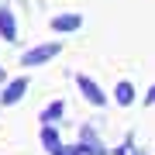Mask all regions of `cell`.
<instances>
[{
  "label": "cell",
  "instance_id": "10",
  "mask_svg": "<svg viewBox=\"0 0 155 155\" xmlns=\"http://www.w3.org/2000/svg\"><path fill=\"white\" fill-rule=\"evenodd\" d=\"M0 79H4V69H0Z\"/></svg>",
  "mask_w": 155,
  "mask_h": 155
},
{
  "label": "cell",
  "instance_id": "5",
  "mask_svg": "<svg viewBox=\"0 0 155 155\" xmlns=\"http://www.w3.org/2000/svg\"><path fill=\"white\" fill-rule=\"evenodd\" d=\"M79 24H83L79 14H59V17H52V28L55 31H76Z\"/></svg>",
  "mask_w": 155,
  "mask_h": 155
},
{
  "label": "cell",
  "instance_id": "2",
  "mask_svg": "<svg viewBox=\"0 0 155 155\" xmlns=\"http://www.w3.org/2000/svg\"><path fill=\"white\" fill-rule=\"evenodd\" d=\"M76 83H79V90H83V97H86V100H90L93 107H104V104H107V97L100 93V86H97V83H93L90 76H79Z\"/></svg>",
  "mask_w": 155,
  "mask_h": 155
},
{
  "label": "cell",
  "instance_id": "8",
  "mask_svg": "<svg viewBox=\"0 0 155 155\" xmlns=\"http://www.w3.org/2000/svg\"><path fill=\"white\" fill-rule=\"evenodd\" d=\"M41 141H45V148H48V152H55V148H59V134H55V127H52V124H45Z\"/></svg>",
  "mask_w": 155,
  "mask_h": 155
},
{
  "label": "cell",
  "instance_id": "4",
  "mask_svg": "<svg viewBox=\"0 0 155 155\" xmlns=\"http://www.w3.org/2000/svg\"><path fill=\"white\" fill-rule=\"evenodd\" d=\"M0 35H4L7 41H14V38H17V24H14L11 7H0Z\"/></svg>",
  "mask_w": 155,
  "mask_h": 155
},
{
  "label": "cell",
  "instance_id": "9",
  "mask_svg": "<svg viewBox=\"0 0 155 155\" xmlns=\"http://www.w3.org/2000/svg\"><path fill=\"white\" fill-rule=\"evenodd\" d=\"M145 104H155V86L148 90V97H145Z\"/></svg>",
  "mask_w": 155,
  "mask_h": 155
},
{
  "label": "cell",
  "instance_id": "1",
  "mask_svg": "<svg viewBox=\"0 0 155 155\" xmlns=\"http://www.w3.org/2000/svg\"><path fill=\"white\" fill-rule=\"evenodd\" d=\"M62 52V45L59 41H48V45H38V48H28L21 55V66H41V62H48V59H55Z\"/></svg>",
  "mask_w": 155,
  "mask_h": 155
},
{
  "label": "cell",
  "instance_id": "3",
  "mask_svg": "<svg viewBox=\"0 0 155 155\" xmlns=\"http://www.w3.org/2000/svg\"><path fill=\"white\" fill-rule=\"evenodd\" d=\"M24 90H28V79L24 76H17V79H11V83H7V90H4V107H11V104H17V100L24 97Z\"/></svg>",
  "mask_w": 155,
  "mask_h": 155
},
{
  "label": "cell",
  "instance_id": "7",
  "mask_svg": "<svg viewBox=\"0 0 155 155\" xmlns=\"http://www.w3.org/2000/svg\"><path fill=\"white\" fill-rule=\"evenodd\" d=\"M131 100H134V86H131V83H117V104L127 107Z\"/></svg>",
  "mask_w": 155,
  "mask_h": 155
},
{
  "label": "cell",
  "instance_id": "6",
  "mask_svg": "<svg viewBox=\"0 0 155 155\" xmlns=\"http://www.w3.org/2000/svg\"><path fill=\"white\" fill-rule=\"evenodd\" d=\"M62 110H66V104H62V100H52V104H48V107L41 110V121H45V124L59 121V117H62Z\"/></svg>",
  "mask_w": 155,
  "mask_h": 155
}]
</instances>
